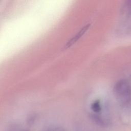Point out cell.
<instances>
[{
    "label": "cell",
    "instance_id": "cell-1",
    "mask_svg": "<svg viewBox=\"0 0 131 131\" xmlns=\"http://www.w3.org/2000/svg\"><path fill=\"white\" fill-rule=\"evenodd\" d=\"M115 91L118 98L123 102H127L131 95L130 85L125 81L119 82L115 86Z\"/></svg>",
    "mask_w": 131,
    "mask_h": 131
},
{
    "label": "cell",
    "instance_id": "cell-2",
    "mask_svg": "<svg viewBox=\"0 0 131 131\" xmlns=\"http://www.w3.org/2000/svg\"><path fill=\"white\" fill-rule=\"evenodd\" d=\"M90 24H87L85 25L81 29V30L71 39H70L65 45L64 48H67L70 46H71L72 45L75 43L84 34V33L87 31V30L89 29L90 27Z\"/></svg>",
    "mask_w": 131,
    "mask_h": 131
},
{
    "label": "cell",
    "instance_id": "cell-3",
    "mask_svg": "<svg viewBox=\"0 0 131 131\" xmlns=\"http://www.w3.org/2000/svg\"><path fill=\"white\" fill-rule=\"evenodd\" d=\"M90 118L94 123L99 126L105 127L107 125V122L105 120L96 114H92L90 116Z\"/></svg>",
    "mask_w": 131,
    "mask_h": 131
},
{
    "label": "cell",
    "instance_id": "cell-4",
    "mask_svg": "<svg viewBox=\"0 0 131 131\" xmlns=\"http://www.w3.org/2000/svg\"><path fill=\"white\" fill-rule=\"evenodd\" d=\"M91 108L95 113H98L101 111L100 103L98 100L94 101L91 105Z\"/></svg>",
    "mask_w": 131,
    "mask_h": 131
},
{
    "label": "cell",
    "instance_id": "cell-5",
    "mask_svg": "<svg viewBox=\"0 0 131 131\" xmlns=\"http://www.w3.org/2000/svg\"><path fill=\"white\" fill-rule=\"evenodd\" d=\"M35 120V117H34V116H33V117L30 118L27 120V123H28V124H29V125H32V124H33V123H34Z\"/></svg>",
    "mask_w": 131,
    "mask_h": 131
},
{
    "label": "cell",
    "instance_id": "cell-6",
    "mask_svg": "<svg viewBox=\"0 0 131 131\" xmlns=\"http://www.w3.org/2000/svg\"><path fill=\"white\" fill-rule=\"evenodd\" d=\"M44 131H55V129H47V130H44Z\"/></svg>",
    "mask_w": 131,
    "mask_h": 131
},
{
    "label": "cell",
    "instance_id": "cell-7",
    "mask_svg": "<svg viewBox=\"0 0 131 131\" xmlns=\"http://www.w3.org/2000/svg\"><path fill=\"white\" fill-rule=\"evenodd\" d=\"M20 131H30V130L27 129H22V130H21Z\"/></svg>",
    "mask_w": 131,
    "mask_h": 131
}]
</instances>
